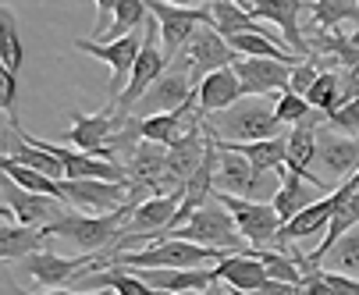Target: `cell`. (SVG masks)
<instances>
[{"label":"cell","instance_id":"obj_1","mask_svg":"<svg viewBox=\"0 0 359 295\" xmlns=\"http://www.w3.org/2000/svg\"><path fill=\"white\" fill-rule=\"evenodd\" d=\"M135 203H142V200H135V195L128 192V203H125L121 210H111V214H82V217H79V214H65L61 221L43 224V231H46L50 238H65L68 245H75L79 253L107 256V253L114 249V242H118L125 221L132 217Z\"/></svg>","mask_w":359,"mask_h":295},{"label":"cell","instance_id":"obj_2","mask_svg":"<svg viewBox=\"0 0 359 295\" xmlns=\"http://www.w3.org/2000/svg\"><path fill=\"white\" fill-rule=\"evenodd\" d=\"M210 125V132L221 139V142H256V139H271V135H281V118H278V107L267 104V96H242L231 107L203 118Z\"/></svg>","mask_w":359,"mask_h":295},{"label":"cell","instance_id":"obj_3","mask_svg":"<svg viewBox=\"0 0 359 295\" xmlns=\"http://www.w3.org/2000/svg\"><path fill=\"white\" fill-rule=\"evenodd\" d=\"M168 238H189V242H199V245H210V249H228V253H249L252 245L245 242V235L238 231L231 210L217 200V188L214 195L203 207H196V214L175 228Z\"/></svg>","mask_w":359,"mask_h":295},{"label":"cell","instance_id":"obj_4","mask_svg":"<svg viewBox=\"0 0 359 295\" xmlns=\"http://www.w3.org/2000/svg\"><path fill=\"white\" fill-rule=\"evenodd\" d=\"M221 142V139H217ZM217 192H235L245 200H260L271 203L278 188H281V174L278 171H260L245 153H238L235 146L221 142V164H217V178H214Z\"/></svg>","mask_w":359,"mask_h":295},{"label":"cell","instance_id":"obj_5","mask_svg":"<svg viewBox=\"0 0 359 295\" xmlns=\"http://www.w3.org/2000/svg\"><path fill=\"white\" fill-rule=\"evenodd\" d=\"M125 167H128V181H132V195H135V200H146V192H153V195H168V192L185 188V185L171 174L168 146H161V142L139 139L132 150H128Z\"/></svg>","mask_w":359,"mask_h":295},{"label":"cell","instance_id":"obj_6","mask_svg":"<svg viewBox=\"0 0 359 295\" xmlns=\"http://www.w3.org/2000/svg\"><path fill=\"white\" fill-rule=\"evenodd\" d=\"M157 39H161V25H157V18L149 15V22L142 25V50H139V57H135V68H132V75H128L125 92L118 96L114 111L128 114V111L142 100V92L157 82V78L164 75V68L171 64V57L164 54V46H161Z\"/></svg>","mask_w":359,"mask_h":295},{"label":"cell","instance_id":"obj_7","mask_svg":"<svg viewBox=\"0 0 359 295\" xmlns=\"http://www.w3.org/2000/svg\"><path fill=\"white\" fill-rule=\"evenodd\" d=\"M217 200L231 210L238 231L245 235V242L252 249H271L281 238V214L274 210V203H260V200H245V195L235 192H217Z\"/></svg>","mask_w":359,"mask_h":295},{"label":"cell","instance_id":"obj_8","mask_svg":"<svg viewBox=\"0 0 359 295\" xmlns=\"http://www.w3.org/2000/svg\"><path fill=\"white\" fill-rule=\"evenodd\" d=\"M192 96H196V82H192V71H189L185 57L178 54V57L164 68V75L142 92V100H139L128 114L149 118V114H164V111H182Z\"/></svg>","mask_w":359,"mask_h":295},{"label":"cell","instance_id":"obj_9","mask_svg":"<svg viewBox=\"0 0 359 295\" xmlns=\"http://www.w3.org/2000/svg\"><path fill=\"white\" fill-rule=\"evenodd\" d=\"M75 50H82V54H89V57H96V61H107V64H111V85H107L111 104H107V107H114L118 96H121L125 85H128V75H132V68H135V57H139V50H142V36H139V32H128V36L111 39V43H104V39H75Z\"/></svg>","mask_w":359,"mask_h":295},{"label":"cell","instance_id":"obj_10","mask_svg":"<svg viewBox=\"0 0 359 295\" xmlns=\"http://www.w3.org/2000/svg\"><path fill=\"white\" fill-rule=\"evenodd\" d=\"M146 4H149V15L161 25V43H164V54L171 61L182 54V46L192 39V32L199 25H210V4L207 8H182V4H171V0H146Z\"/></svg>","mask_w":359,"mask_h":295},{"label":"cell","instance_id":"obj_11","mask_svg":"<svg viewBox=\"0 0 359 295\" xmlns=\"http://www.w3.org/2000/svg\"><path fill=\"white\" fill-rule=\"evenodd\" d=\"M182 57H185V64H189V71H192V82L199 85L210 71L231 68V64L238 61V50H235V46H231L214 25H199V29L192 32V39L182 46Z\"/></svg>","mask_w":359,"mask_h":295},{"label":"cell","instance_id":"obj_12","mask_svg":"<svg viewBox=\"0 0 359 295\" xmlns=\"http://www.w3.org/2000/svg\"><path fill=\"white\" fill-rule=\"evenodd\" d=\"M132 181H107V178H65L68 203L82 214H111L128 203Z\"/></svg>","mask_w":359,"mask_h":295},{"label":"cell","instance_id":"obj_13","mask_svg":"<svg viewBox=\"0 0 359 295\" xmlns=\"http://www.w3.org/2000/svg\"><path fill=\"white\" fill-rule=\"evenodd\" d=\"M313 167H320L331 181L352 178L359 171V135H345V132H334V128L320 125V142H317Z\"/></svg>","mask_w":359,"mask_h":295},{"label":"cell","instance_id":"obj_14","mask_svg":"<svg viewBox=\"0 0 359 295\" xmlns=\"http://www.w3.org/2000/svg\"><path fill=\"white\" fill-rule=\"evenodd\" d=\"M93 260H96L93 253H79V256L68 260V256H61V253H54V249H39V253L25 256L22 274H25L29 281H36L39 288H65V284L75 281Z\"/></svg>","mask_w":359,"mask_h":295},{"label":"cell","instance_id":"obj_15","mask_svg":"<svg viewBox=\"0 0 359 295\" xmlns=\"http://www.w3.org/2000/svg\"><path fill=\"white\" fill-rule=\"evenodd\" d=\"M242 78V92L245 96H274L285 92L292 85V68L288 61H274V57H238L231 64Z\"/></svg>","mask_w":359,"mask_h":295},{"label":"cell","instance_id":"obj_16","mask_svg":"<svg viewBox=\"0 0 359 295\" xmlns=\"http://www.w3.org/2000/svg\"><path fill=\"white\" fill-rule=\"evenodd\" d=\"M4 203L18 214L22 224H50V221H61L65 214H72V207L65 200H54V195H43V192H29L25 185H18L15 178L4 174Z\"/></svg>","mask_w":359,"mask_h":295},{"label":"cell","instance_id":"obj_17","mask_svg":"<svg viewBox=\"0 0 359 295\" xmlns=\"http://www.w3.org/2000/svg\"><path fill=\"white\" fill-rule=\"evenodd\" d=\"M302 8H310V4H306V0H252L249 11H252V18H260V22L267 18L271 25H278L285 43L306 61V57H313V50H310V39H306L302 25H299Z\"/></svg>","mask_w":359,"mask_h":295},{"label":"cell","instance_id":"obj_18","mask_svg":"<svg viewBox=\"0 0 359 295\" xmlns=\"http://www.w3.org/2000/svg\"><path fill=\"white\" fill-rule=\"evenodd\" d=\"M348 192H359V188H352L348 181H341L331 195H324V200H313L306 210H299L292 221H285V224H281V238H278V245H281V242H299V238H310V235H317L324 224H331V214L338 210V203L345 200Z\"/></svg>","mask_w":359,"mask_h":295},{"label":"cell","instance_id":"obj_19","mask_svg":"<svg viewBox=\"0 0 359 295\" xmlns=\"http://www.w3.org/2000/svg\"><path fill=\"white\" fill-rule=\"evenodd\" d=\"M207 128H203V114L196 111V118H192V125L168 146V164H171V174L185 185L196 171H199V164H203V157H207Z\"/></svg>","mask_w":359,"mask_h":295},{"label":"cell","instance_id":"obj_20","mask_svg":"<svg viewBox=\"0 0 359 295\" xmlns=\"http://www.w3.org/2000/svg\"><path fill=\"white\" fill-rule=\"evenodd\" d=\"M135 270L146 284H153L157 291H203L210 288L217 277H214V267H128Z\"/></svg>","mask_w":359,"mask_h":295},{"label":"cell","instance_id":"obj_21","mask_svg":"<svg viewBox=\"0 0 359 295\" xmlns=\"http://www.w3.org/2000/svg\"><path fill=\"white\" fill-rule=\"evenodd\" d=\"M214 277L224 281L231 291H256L271 274H267L264 260L249 249V253H228L224 260H217L214 263Z\"/></svg>","mask_w":359,"mask_h":295},{"label":"cell","instance_id":"obj_22","mask_svg":"<svg viewBox=\"0 0 359 295\" xmlns=\"http://www.w3.org/2000/svg\"><path fill=\"white\" fill-rule=\"evenodd\" d=\"M196 92H199V114L203 118H210V114H217V111H224V107H231L235 100H242V78H238V71L235 68H217V71H210L207 78H203L199 85H196Z\"/></svg>","mask_w":359,"mask_h":295},{"label":"cell","instance_id":"obj_23","mask_svg":"<svg viewBox=\"0 0 359 295\" xmlns=\"http://www.w3.org/2000/svg\"><path fill=\"white\" fill-rule=\"evenodd\" d=\"M317 142H320V128L317 125H295L288 132V171L302 174L306 181H313L317 188H327L324 178H317L310 167L317 160Z\"/></svg>","mask_w":359,"mask_h":295},{"label":"cell","instance_id":"obj_24","mask_svg":"<svg viewBox=\"0 0 359 295\" xmlns=\"http://www.w3.org/2000/svg\"><path fill=\"white\" fill-rule=\"evenodd\" d=\"M46 238H50V235L43 231V224H22V221L0 224V260L11 263V260L32 256V253L43 249Z\"/></svg>","mask_w":359,"mask_h":295},{"label":"cell","instance_id":"obj_25","mask_svg":"<svg viewBox=\"0 0 359 295\" xmlns=\"http://www.w3.org/2000/svg\"><path fill=\"white\" fill-rule=\"evenodd\" d=\"M210 25H214L224 39H231V36H238V32H264V36H274L267 25H260V18H252V11L242 8L238 0H214V4H210ZM274 39H278V36H274Z\"/></svg>","mask_w":359,"mask_h":295},{"label":"cell","instance_id":"obj_26","mask_svg":"<svg viewBox=\"0 0 359 295\" xmlns=\"http://www.w3.org/2000/svg\"><path fill=\"white\" fill-rule=\"evenodd\" d=\"M359 224V192H348L345 195V200L338 203V210L331 214V224H327V235H324V242L317 245V249L313 253H306V256H310V267L317 270L327 256H331V249H334V242L345 235V231H352Z\"/></svg>","mask_w":359,"mask_h":295},{"label":"cell","instance_id":"obj_27","mask_svg":"<svg viewBox=\"0 0 359 295\" xmlns=\"http://www.w3.org/2000/svg\"><path fill=\"white\" fill-rule=\"evenodd\" d=\"M281 174V188H278V195H274V210L281 214V221H292L299 210H306L313 203V192H320L313 181H306L302 174H295V171H288V167H281L278 171Z\"/></svg>","mask_w":359,"mask_h":295},{"label":"cell","instance_id":"obj_28","mask_svg":"<svg viewBox=\"0 0 359 295\" xmlns=\"http://www.w3.org/2000/svg\"><path fill=\"white\" fill-rule=\"evenodd\" d=\"M192 104H199V92L192 96V100L182 107V111H164V114H149V118H135V132L139 139H149V142H161V146H171L178 135H182V125L192 111Z\"/></svg>","mask_w":359,"mask_h":295},{"label":"cell","instance_id":"obj_29","mask_svg":"<svg viewBox=\"0 0 359 295\" xmlns=\"http://www.w3.org/2000/svg\"><path fill=\"white\" fill-rule=\"evenodd\" d=\"M238 153H245L260 171H281L288 167V135H271V139H256V142H228Z\"/></svg>","mask_w":359,"mask_h":295},{"label":"cell","instance_id":"obj_30","mask_svg":"<svg viewBox=\"0 0 359 295\" xmlns=\"http://www.w3.org/2000/svg\"><path fill=\"white\" fill-rule=\"evenodd\" d=\"M310 15H313V29L324 32H338L345 22L359 25V0H310Z\"/></svg>","mask_w":359,"mask_h":295},{"label":"cell","instance_id":"obj_31","mask_svg":"<svg viewBox=\"0 0 359 295\" xmlns=\"http://www.w3.org/2000/svg\"><path fill=\"white\" fill-rule=\"evenodd\" d=\"M0 167H4V174L8 178H15L18 185H25L29 192H43V195H54V200H65L68 203V195H65V181H57V178H50V174H43L39 167H29V164H18V160H0ZM72 207V203H68Z\"/></svg>","mask_w":359,"mask_h":295},{"label":"cell","instance_id":"obj_32","mask_svg":"<svg viewBox=\"0 0 359 295\" xmlns=\"http://www.w3.org/2000/svg\"><path fill=\"white\" fill-rule=\"evenodd\" d=\"M22 64H25V43H22V32H18V18L4 4L0 8V68L18 75Z\"/></svg>","mask_w":359,"mask_h":295},{"label":"cell","instance_id":"obj_33","mask_svg":"<svg viewBox=\"0 0 359 295\" xmlns=\"http://www.w3.org/2000/svg\"><path fill=\"white\" fill-rule=\"evenodd\" d=\"M278 118L285 121V125H327V114L324 111H317L310 100H306L302 92H295V89H285V92H278Z\"/></svg>","mask_w":359,"mask_h":295},{"label":"cell","instance_id":"obj_34","mask_svg":"<svg viewBox=\"0 0 359 295\" xmlns=\"http://www.w3.org/2000/svg\"><path fill=\"white\" fill-rule=\"evenodd\" d=\"M146 15H149V4H146V0H118L114 18H111L107 32L100 36V39H121V36L135 32L139 25H146Z\"/></svg>","mask_w":359,"mask_h":295},{"label":"cell","instance_id":"obj_35","mask_svg":"<svg viewBox=\"0 0 359 295\" xmlns=\"http://www.w3.org/2000/svg\"><path fill=\"white\" fill-rule=\"evenodd\" d=\"M306 100H310L317 111H334L341 100H345V82H341V71H320L313 89L306 92Z\"/></svg>","mask_w":359,"mask_h":295},{"label":"cell","instance_id":"obj_36","mask_svg":"<svg viewBox=\"0 0 359 295\" xmlns=\"http://www.w3.org/2000/svg\"><path fill=\"white\" fill-rule=\"evenodd\" d=\"M331 263H334V270H341V274H355V277H359V224H355L352 231H345V235L334 242Z\"/></svg>","mask_w":359,"mask_h":295},{"label":"cell","instance_id":"obj_37","mask_svg":"<svg viewBox=\"0 0 359 295\" xmlns=\"http://www.w3.org/2000/svg\"><path fill=\"white\" fill-rule=\"evenodd\" d=\"M327 128L345 132V135H359V96H348L334 111H327Z\"/></svg>","mask_w":359,"mask_h":295},{"label":"cell","instance_id":"obj_38","mask_svg":"<svg viewBox=\"0 0 359 295\" xmlns=\"http://www.w3.org/2000/svg\"><path fill=\"white\" fill-rule=\"evenodd\" d=\"M317 75H320V57H306V61H299V64L292 68V85H288V89H295V92L306 96V92L313 89Z\"/></svg>","mask_w":359,"mask_h":295},{"label":"cell","instance_id":"obj_39","mask_svg":"<svg viewBox=\"0 0 359 295\" xmlns=\"http://www.w3.org/2000/svg\"><path fill=\"white\" fill-rule=\"evenodd\" d=\"M0 82H4V89H0V111L4 114H15V104H18V75L0 68Z\"/></svg>","mask_w":359,"mask_h":295},{"label":"cell","instance_id":"obj_40","mask_svg":"<svg viewBox=\"0 0 359 295\" xmlns=\"http://www.w3.org/2000/svg\"><path fill=\"white\" fill-rule=\"evenodd\" d=\"M320 277L338 291V295H359V277L355 274H341V270H320Z\"/></svg>","mask_w":359,"mask_h":295},{"label":"cell","instance_id":"obj_41","mask_svg":"<svg viewBox=\"0 0 359 295\" xmlns=\"http://www.w3.org/2000/svg\"><path fill=\"white\" fill-rule=\"evenodd\" d=\"M302 295H338V291L320 277V267H317V270H310V274L302 277Z\"/></svg>","mask_w":359,"mask_h":295},{"label":"cell","instance_id":"obj_42","mask_svg":"<svg viewBox=\"0 0 359 295\" xmlns=\"http://www.w3.org/2000/svg\"><path fill=\"white\" fill-rule=\"evenodd\" d=\"M96 4V39L107 32L111 18H114V8H118V0H93Z\"/></svg>","mask_w":359,"mask_h":295},{"label":"cell","instance_id":"obj_43","mask_svg":"<svg viewBox=\"0 0 359 295\" xmlns=\"http://www.w3.org/2000/svg\"><path fill=\"white\" fill-rule=\"evenodd\" d=\"M249 295H302L299 291V284H288V281H278V277H267L256 291H249Z\"/></svg>","mask_w":359,"mask_h":295},{"label":"cell","instance_id":"obj_44","mask_svg":"<svg viewBox=\"0 0 359 295\" xmlns=\"http://www.w3.org/2000/svg\"><path fill=\"white\" fill-rule=\"evenodd\" d=\"M15 295H29V291H15ZM43 295H107V288H96V291H72V288H50V291H43Z\"/></svg>","mask_w":359,"mask_h":295},{"label":"cell","instance_id":"obj_45","mask_svg":"<svg viewBox=\"0 0 359 295\" xmlns=\"http://www.w3.org/2000/svg\"><path fill=\"white\" fill-rule=\"evenodd\" d=\"M224 288H228V284H224V281H214V284H210V288H203V291H199V295H228V291H224Z\"/></svg>","mask_w":359,"mask_h":295},{"label":"cell","instance_id":"obj_46","mask_svg":"<svg viewBox=\"0 0 359 295\" xmlns=\"http://www.w3.org/2000/svg\"><path fill=\"white\" fill-rule=\"evenodd\" d=\"M171 4H182V8H207L214 0H171Z\"/></svg>","mask_w":359,"mask_h":295},{"label":"cell","instance_id":"obj_47","mask_svg":"<svg viewBox=\"0 0 359 295\" xmlns=\"http://www.w3.org/2000/svg\"><path fill=\"white\" fill-rule=\"evenodd\" d=\"M345 181H348V185H352V188H359V171H355V174H352V178H345Z\"/></svg>","mask_w":359,"mask_h":295},{"label":"cell","instance_id":"obj_48","mask_svg":"<svg viewBox=\"0 0 359 295\" xmlns=\"http://www.w3.org/2000/svg\"><path fill=\"white\" fill-rule=\"evenodd\" d=\"M171 295H199V291H192V288H189V291H171Z\"/></svg>","mask_w":359,"mask_h":295},{"label":"cell","instance_id":"obj_49","mask_svg":"<svg viewBox=\"0 0 359 295\" xmlns=\"http://www.w3.org/2000/svg\"><path fill=\"white\" fill-rule=\"evenodd\" d=\"M238 4H242V8H252V0H238Z\"/></svg>","mask_w":359,"mask_h":295},{"label":"cell","instance_id":"obj_50","mask_svg":"<svg viewBox=\"0 0 359 295\" xmlns=\"http://www.w3.org/2000/svg\"><path fill=\"white\" fill-rule=\"evenodd\" d=\"M231 295H249V291H231Z\"/></svg>","mask_w":359,"mask_h":295}]
</instances>
